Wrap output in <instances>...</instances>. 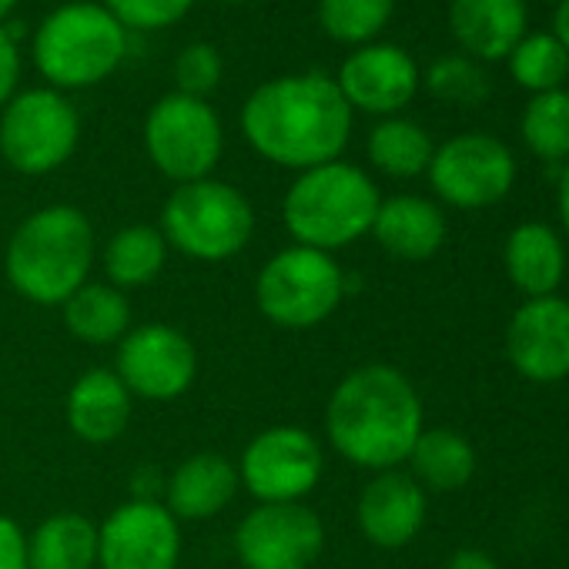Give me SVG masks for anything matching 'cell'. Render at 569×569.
Wrapping results in <instances>:
<instances>
[{
	"mask_svg": "<svg viewBox=\"0 0 569 569\" xmlns=\"http://www.w3.org/2000/svg\"><path fill=\"white\" fill-rule=\"evenodd\" d=\"M352 114L336 78L322 71L284 74L244 98L241 134L258 158L309 171L342 158L352 141Z\"/></svg>",
	"mask_w": 569,
	"mask_h": 569,
	"instance_id": "6da1fadb",
	"label": "cell"
},
{
	"mask_svg": "<svg viewBox=\"0 0 569 569\" xmlns=\"http://www.w3.org/2000/svg\"><path fill=\"white\" fill-rule=\"evenodd\" d=\"M426 429L412 379L386 362H369L339 379L326 406L329 446L369 472L402 469Z\"/></svg>",
	"mask_w": 569,
	"mask_h": 569,
	"instance_id": "7a4b0ae2",
	"label": "cell"
},
{
	"mask_svg": "<svg viewBox=\"0 0 569 569\" xmlns=\"http://www.w3.org/2000/svg\"><path fill=\"white\" fill-rule=\"evenodd\" d=\"M94 258L91 218L74 204H44L14 228L4 248V274L24 302L58 309L88 284Z\"/></svg>",
	"mask_w": 569,
	"mask_h": 569,
	"instance_id": "3957f363",
	"label": "cell"
},
{
	"mask_svg": "<svg viewBox=\"0 0 569 569\" xmlns=\"http://www.w3.org/2000/svg\"><path fill=\"white\" fill-rule=\"evenodd\" d=\"M379 204L382 194L372 174L339 158L299 171L281 198V221L296 244L336 254L372 231Z\"/></svg>",
	"mask_w": 569,
	"mask_h": 569,
	"instance_id": "277c9868",
	"label": "cell"
},
{
	"mask_svg": "<svg viewBox=\"0 0 569 569\" xmlns=\"http://www.w3.org/2000/svg\"><path fill=\"white\" fill-rule=\"evenodd\" d=\"M31 54L54 91L94 88L128 58V28L101 0H71L38 24Z\"/></svg>",
	"mask_w": 569,
	"mask_h": 569,
	"instance_id": "5b68a950",
	"label": "cell"
},
{
	"mask_svg": "<svg viewBox=\"0 0 569 569\" xmlns=\"http://www.w3.org/2000/svg\"><path fill=\"white\" fill-rule=\"evenodd\" d=\"M158 228L178 254L218 264L248 248L254 234V208L241 188L221 178H201L174 184Z\"/></svg>",
	"mask_w": 569,
	"mask_h": 569,
	"instance_id": "8992f818",
	"label": "cell"
},
{
	"mask_svg": "<svg viewBox=\"0 0 569 569\" xmlns=\"http://www.w3.org/2000/svg\"><path fill=\"white\" fill-rule=\"evenodd\" d=\"M346 289L349 281L336 254L289 244L261 264L254 278V306L274 329L309 332L336 316Z\"/></svg>",
	"mask_w": 569,
	"mask_h": 569,
	"instance_id": "52a82bcc",
	"label": "cell"
},
{
	"mask_svg": "<svg viewBox=\"0 0 569 569\" xmlns=\"http://www.w3.org/2000/svg\"><path fill=\"white\" fill-rule=\"evenodd\" d=\"M81 141L78 108L54 88L18 91L0 108V158L18 174L44 178L71 161Z\"/></svg>",
	"mask_w": 569,
	"mask_h": 569,
	"instance_id": "ba28073f",
	"label": "cell"
},
{
	"mask_svg": "<svg viewBox=\"0 0 569 569\" xmlns=\"http://www.w3.org/2000/svg\"><path fill=\"white\" fill-rule=\"evenodd\" d=\"M144 151L151 164L174 184L211 178L224 154V128L204 98L164 94L144 118Z\"/></svg>",
	"mask_w": 569,
	"mask_h": 569,
	"instance_id": "9c48e42d",
	"label": "cell"
},
{
	"mask_svg": "<svg viewBox=\"0 0 569 569\" xmlns=\"http://www.w3.org/2000/svg\"><path fill=\"white\" fill-rule=\"evenodd\" d=\"M326 476V449L302 426L261 429L238 459V479L258 502H306Z\"/></svg>",
	"mask_w": 569,
	"mask_h": 569,
	"instance_id": "30bf717a",
	"label": "cell"
},
{
	"mask_svg": "<svg viewBox=\"0 0 569 569\" xmlns=\"http://www.w3.org/2000/svg\"><path fill=\"white\" fill-rule=\"evenodd\" d=\"M426 174L442 204L459 211H479L499 204L512 191L516 158L499 138L466 131L436 144Z\"/></svg>",
	"mask_w": 569,
	"mask_h": 569,
	"instance_id": "8fae6325",
	"label": "cell"
},
{
	"mask_svg": "<svg viewBox=\"0 0 569 569\" xmlns=\"http://www.w3.org/2000/svg\"><path fill=\"white\" fill-rule=\"evenodd\" d=\"M326 549V522L306 502H258L234 526L241 569H312Z\"/></svg>",
	"mask_w": 569,
	"mask_h": 569,
	"instance_id": "7c38bea8",
	"label": "cell"
},
{
	"mask_svg": "<svg viewBox=\"0 0 569 569\" xmlns=\"http://www.w3.org/2000/svg\"><path fill=\"white\" fill-rule=\"evenodd\" d=\"M114 372L131 396L148 402H174L194 386L198 352L181 329L144 322L131 326V332L118 342Z\"/></svg>",
	"mask_w": 569,
	"mask_h": 569,
	"instance_id": "4fadbf2b",
	"label": "cell"
},
{
	"mask_svg": "<svg viewBox=\"0 0 569 569\" xmlns=\"http://www.w3.org/2000/svg\"><path fill=\"white\" fill-rule=\"evenodd\" d=\"M181 522L158 499H128L98 526V569H178Z\"/></svg>",
	"mask_w": 569,
	"mask_h": 569,
	"instance_id": "5bb4252c",
	"label": "cell"
},
{
	"mask_svg": "<svg viewBox=\"0 0 569 569\" xmlns=\"http://www.w3.org/2000/svg\"><path fill=\"white\" fill-rule=\"evenodd\" d=\"M336 84L352 111L376 114V118H396L419 94L422 71L406 48L372 41V44L356 48L342 61Z\"/></svg>",
	"mask_w": 569,
	"mask_h": 569,
	"instance_id": "9a60e30c",
	"label": "cell"
},
{
	"mask_svg": "<svg viewBox=\"0 0 569 569\" xmlns=\"http://www.w3.org/2000/svg\"><path fill=\"white\" fill-rule=\"evenodd\" d=\"M506 356L532 386L569 379V299H526L506 326Z\"/></svg>",
	"mask_w": 569,
	"mask_h": 569,
	"instance_id": "2e32d148",
	"label": "cell"
},
{
	"mask_svg": "<svg viewBox=\"0 0 569 569\" xmlns=\"http://www.w3.org/2000/svg\"><path fill=\"white\" fill-rule=\"evenodd\" d=\"M429 512V492L406 472V469H386L376 472L356 506V519L362 536L379 549H402L409 546Z\"/></svg>",
	"mask_w": 569,
	"mask_h": 569,
	"instance_id": "e0dca14e",
	"label": "cell"
},
{
	"mask_svg": "<svg viewBox=\"0 0 569 569\" xmlns=\"http://www.w3.org/2000/svg\"><path fill=\"white\" fill-rule=\"evenodd\" d=\"M131 412H134V396L108 366L84 369L68 389L64 416H68V429L81 442L108 446L121 439L131 422Z\"/></svg>",
	"mask_w": 569,
	"mask_h": 569,
	"instance_id": "ac0fdd59",
	"label": "cell"
},
{
	"mask_svg": "<svg viewBox=\"0 0 569 569\" xmlns=\"http://www.w3.org/2000/svg\"><path fill=\"white\" fill-rule=\"evenodd\" d=\"M526 0H452L449 31L466 58L502 61L529 34Z\"/></svg>",
	"mask_w": 569,
	"mask_h": 569,
	"instance_id": "d6986e66",
	"label": "cell"
},
{
	"mask_svg": "<svg viewBox=\"0 0 569 569\" xmlns=\"http://www.w3.org/2000/svg\"><path fill=\"white\" fill-rule=\"evenodd\" d=\"M241 489L238 466L221 452H194L174 466L164 482V506L178 522H204L218 516Z\"/></svg>",
	"mask_w": 569,
	"mask_h": 569,
	"instance_id": "ffe728a7",
	"label": "cell"
},
{
	"mask_svg": "<svg viewBox=\"0 0 569 569\" xmlns=\"http://www.w3.org/2000/svg\"><path fill=\"white\" fill-rule=\"evenodd\" d=\"M446 231H449L446 214L432 198L392 194V198H382L369 234L392 258L426 261L446 244Z\"/></svg>",
	"mask_w": 569,
	"mask_h": 569,
	"instance_id": "44dd1931",
	"label": "cell"
},
{
	"mask_svg": "<svg viewBox=\"0 0 569 569\" xmlns=\"http://www.w3.org/2000/svg\"><path fill=\"white\" fill-rule=\"evenodd\" d=\"M502 268L512 289L526 299L559 296L566 278V244L546 221H522L502 244Z\"/></svg>",
	"mask_w": 569,
	"mask_h": 569,
	"instance_id": "7402d4cb",
	"label": "cell"
},
{
	"mask_svg": "<svg viewBox=\"0 0 569 569\" xmlns=\"http://www.w3.org/2000/svg\"><path fill=\"white\" fill-rule=\"evenodd\" d=\"M406 462H409V476L426 492H459L476 476L472 442L449 426L422 429Z\"/></svg>",
	"mask_w": 569,
	"mask_h": 569,
	"instance_id": "603a6c76",
	"label": "cell"
},
{
	"mask_svg": "<svg viewBox=\"0 0 569 569\" xmlns=\"http://www.w3.org/2000/svg\"><path fill=\"white\" fill-rule=\"evenodd\" d=\"M28 569H98V526L81 512H54L28 536Z\"/></svg>",
	"mask_w": 569,
	"mask_h": 569,
	"instance_id": "cb8c5ba5",
	"label": "cell"
},
{
	"mask_svg": "<svg viewBox=\"0 0 569 569\" xmlns=\"http://www.w3.org/2000/svg\"><path fill=\"white\" fill-rule=\"evenodd\" d=\"M68 332L84 346H118L131 332V302L108 281H88L61 306Z\"/></svg>",
	"mask_w": 569,
	"mask_h": 569,
	"instance_id": "d4e9b609",
	"label": "cell"
},
{
	"mask_svg": "<svg viewBox=\"0 0 569 569\" xmlns=\"http://www.w3.org/2000/svg\"><path fill=\"white\" fill-rule=\"evenodd\" d=\"M168 241L161 228L154 224H124L111 234V241L101 251V264L108 274V284L128 292L151 284L168 261Z\"/></svg>",
	"mask_w": 569,
	"mask_h": 569,
	"instance_id": "484cf974",
	"label": "cell"
},
{
	"mask_svg": "<svg viewBox=\"0 0 569 569\" xmlns=\"http://www.w3.org/2000/svg\"><path fill=\"white\" fill-rule=\"evenodd\" d=\"M432 151H436V141L429 138V131L419 121L402 118V114L379 118V124L369 131V141H366L369 164L379 174L396 178V181L426 174Z\"/></svg>",
	"mask_w": 569,
	"mask_h": 569,
	"instance_id": "4316f807",
	"label": "cell"
},
{
	"mask_svg": "<svg viewBox=\"0 0 569 569\" xmlns=\"http://www.w3.org/2000/svg\"><path fill=\"white\" fill-rule=\"evenodd\" d=\"M519 131L526 148L546 161V164H566L569 161V91H542L532 94L522 108Z\"/></svg>",
	"mask_w": 569,
	"mask_h": 569,
	"instance_id": "83f0119b",
	"label": "cell"
},
{
	"mask_svg": "<svg viewBox=\"0 0 569 569\" xmlns=\"http://www.w3.org/2000/svg\"><path fill=\"white\" fill-rule=\"evenodd\" d=\"M396 0H319V28L346 48L372 44L392 21Z\"/></svg>",
	"mask_w": 569,
	"mask_h": 569,
	"instance_id": "f1b7e54d",
	"label": "cell"
},
{
	"mask_svg": "<svg viewBox=\"0 0 569 569\" xmlns=\"http://www.w3.org/2000/svg\"><path fill=\"white\" fill-rule=\"evenodd\" d=\"M506 61L512 81L529 94L556 91L569 78V54L549 31L526 34Z\"/></svg>",
	"mask_w": 569,
	"mask_h": 569,
	"instance_id": "f546056e",
	"label": "cell"
},
{
	"mask_svg": "<svg viewBox=\"0 0 569 569\" xmlns=\"http://www.w3.org/2000/svg\"><path fill=\"white\" fill-rule=\"evenodd\" d=\"M422 84L432 98H439L446 104H459V108H476L489 98V78H486L482 64L466 54L436 58L422 71Z\"/></svg>",
	"mask_w": 569,
	"mask_h": 569,
	"instance_id": "4dcf8cb0",
	"label": "cell"
},
{
	"mask_svg": "<svg viewBox=\"0 0 569 569\" xmlns=\"http://www.w3.org/2000/svg\"><path fill=\"white\" fill-rule=\"evenodd\" d=\"M221 74H224V58L218 54V48L198 41V44H188L178 58H174V84H178V94H188V98H204L221 84Z\"/></svg>",
	"mask_w": 569,
	"mask_h": 569,
	"instance_id": "1f68e13d",
	"label": "cell"
},
{
	"mask_svg": "<svg viewBox=\"0 0 569 569\" xmlns=\"http://www.w3.org/2000/svg\"><path fill=\"white\" fill-rule=\"evenodd\" d=\"M128 31H164L191 14L198 0H101Z\"/></svg>",
	"mask_w": 569,
	"mask_h": 569,
	"instance_id": "d6a6232c",
	"label": "cell"
},
{
	"mask_svg": "<svg viewBox=\"0 0 569 569\" xmlns=\"http://www.w3.org/2000/svg\"><path fill=\"white\" fill-rule=\"evenodd\" d=\"M0 569H28V532L0 512Z\"/></svg>",
	"mask_w": 569,
	"mask_h": 569,
	"instance_id": "836d02e7",
	"label": "cell"
},
{
	"mask_svg": "<svg viewBox=\"0 0 569 569\" xmlns=\"http://www.w3.org/2000/svg\"><path fill=\"white\" fill-rule=\"evenodd\" d=\"M18 81H21V48L8 34V28L0 24V108L18 94Z\"/></svg>",
	"mask_w": 569,
	"mask_h": 569,
	"instance_id": "e575fe53",
	"label": "cell"
},
{
	"mask_svg": "<svg viewBox=\"0 0 569 569\" xmlns=\"http://www.w3.org/2000/svg\"><path fill=\"white\" fill-rule=\"evenodd\" d=\"M446 569H499V562H496L489 552L466 546V549H456V552L449 556Z\"/></svg>",
	"mask_w": 569,
	"mask_h": 569,
	"instance_id": "d590c367",
	"label": "cell"
},
{
	"mask_svg": "<svg viewBox=\"0 0 569 569\" xmlns=\"http://www.w3.org/2000/svg\"><path fill=\"white\" fill-rule=\"evenodd\" d=\"M556 211H559L562 231L569 234V161L562 164V171H559V181H556Z\"/></svg>",
	"mask_w": 569,
	"mask_h": 569,
	"instance_id": "8d00e7d4",
	"label": "cell"
},
{
	"mask_svg": "<svg viewBox=\"0 0 569 569\" xmlns=\"http://www.w3.org/2000/svg\"><path fill=\"white\" fill-rule=\"evenodd\" d=\"M569 54V0H559L556 4V14H552V31H549Z\"/></svg>",
	"mask_w": 569,
	"mask_h": 569,
	"instance_id": "74e56055",
	"label": "cell"
},
{
	"mask_svg": "<svg viewBox=\"0 0 569 569\" xmlns=\"http://www.w3.org/2000/svg\"><path fill=\"white\" fill-rule=\"evenodd\" d=\"M18 8V0H0V24H8V18L14 14Z\"/></svg>",
	"mask_w": 569,
	"mask_h": 569,
	"instance_id": "f35d334b",
	"label": "cell"
},
{
	"mask_svg": "<svg viewBox=\"0 0 569 569\" xmlns=\"http://www.w3.org/2000/svg\"><path fill=\"white\" fill-rule=\"evenodd\" d=\"M546 4H559V0H546Z\"/></svg>",
	"mask_w": 569,
	"mask_h": 569,
	"instance_id": "ab89813d",
	"label": "cell"
}]
</instances>
